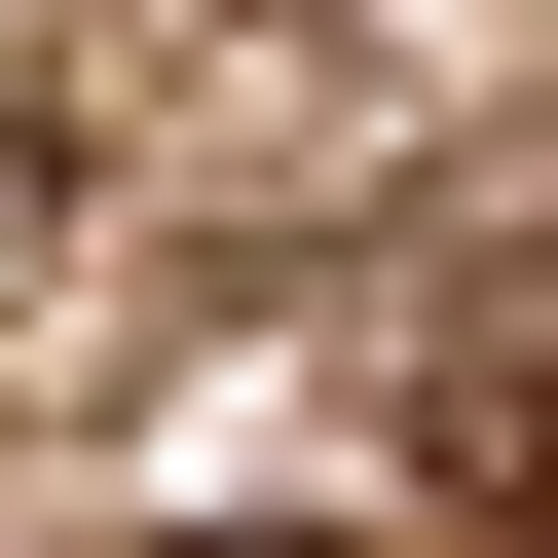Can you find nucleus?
<instances>
[{"mask_svg": "<svg viewBox=\"0 0 558 558\" xmlns=\"http://www.w3.org/2000/svg\"><path fill=\"white\" fill-rule=\"evenodd\" d=\"M484 484H521V521H558V373H521V410H484Z\"/></svg>", "mask_w": 558, "mask_h": 558, "instance_id": "obj_1", "label": "nucleus"}]
</instances>
